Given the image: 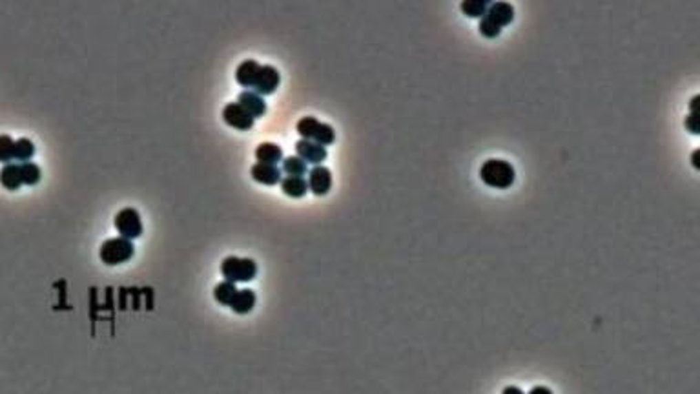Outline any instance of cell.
I'll return each mask as SVG.
<instances>
[{
    "label": "cell",
    "mask_w": 700,
    "mask_h": 394,
    "mask_svg": "<svg viewBox=\"0 0 700 394\" xmlns=\"http://www.w3.org/2000/svg\"><path fill=\"white\" fill-rule=\"evenodd\" d=\"M308 179H306V185H308V192L316 194V196H327L332 188V172L328 170L325 165H316L308 168Z\"/></svg>",
    "instance_id": "8992f818"
},
{
    "label": "cell",
    "mask_w": 700,
    "mask_h": 394,
    "mask_svg": "<svg viewBox=\"0 0 700 394\" xmlns=\"http://www.w3.org/2000/svg\"><path fill=\"white\" fill-rule=\"evenodd\" d=\"M237 103L241 104L254 119L255 117H263V115L266 114L265 98L261 97L259 94L252 92V90H244V92H241L237 97Z\"/></svg>",
    "instance_id": "4fadbf2b"
},
{
    "label": "cell",
    "mask_w": 700,
    "mask_h": 394,
    "mask_svg": "<svg viewBox=\"0 0 700 394\" xmlns=\"http://www.w3.org/2000/svg\"><path fill=\"white\" fill-rule=\"evenodd\" d=\"M480 179H482L487 187L496 188V190H505L514 185L516 179V172L514 166L509 161L503 159H487L480 168Z\"/></svg>",
    "instance_id": "6da1fadb"
},
{
    "label": "cell",
    "mask_w": 700,
    "mask_h": 394,
    "mask_svg": "<svg viewBox=\"0 0 700 394\" xmlns=\"http://www.w3.org/2000/svg\"><path fill=\"white\" fill-rule=\"evenodd\" d=\"M255 159L259 163L277 166V163L283 161V150H281V146H277L275 143L265 141V143H261V145L255 146Z\"/></svg>",
    "instance_id": "9a60e30c"
},
{
    "label": "cell",
    "mask_w": 700,
    "mask_h": 394,
    "mask_svg": "<svg viewBox=\"0 0 700 394\" xmlns=\"http://www.w3.org/2000/svg\"><path fill=\"white\" fill-rule=\"evenodd\" d=\"M115 229L120 234V238H126L134 241L140 238L142 234V221H140V214L131 207H126L115 214Z\"/></svg>",
    "instance_id": "5b68a950"
},
{
    "label": "cell",
    "mask_w": 700,
    "mask_h": 394,
    "mask_svg": "<svg viewBox=\"0 0 700 394\" xmlns=\"http://www.w3.org/2000/svg\"><path fill=\"white\" fill-rule=\"evenodd\" d=\"M33 154H35V145H33L32 139L21 137V139L15 141V145H13V161L26 163L32 159Z\"/></svg>",
    "instance_id": "d6986e66"
},
{
    "label": "cell",
    "mask_w": 700,
    "mask_h": 394,
    "mask_svg": "<svg viewBox=\"0 0 700 394\" xmlns=\"http://www.w3.org/2000/svg\"><path fill=\"white\" fill-rule=\"evenodd\" d=\"M235 292H237V287H235V283H230V281H221V283H218V285L213 287V298H215V301L218 303H221V305H230V301L233 300V296H235Z\"/></svg>",
    "instance_id": "44dd1931"
},
{
    "label": "cell",
    "mask_w": 700,
    "mask_h": 394,
    "mask_svg": "<svg viewBox=\"0 0 700 394\" xmlns=\"http://www.w3.org/2000/svg\"><path fill=\"white\" fill-rule=\"evenodd\" d=\"M135 254V247L134 241L126 238H109L103 243L99 250L100 261L104 265H109V267H115V265L126 263L130 261Z\"/></svg>",
    "instance_id": "277c9868"
},
{
    "label": "cell",
    "mask_w": 700,
    "mask_h": 394,
    "mask_svg": "<svg viewBox=\"0 0 700 394\" xmlns=\"http://www.w3.org/2000/svg\"><path fill=\"white\" fill-rule=\"evenodd\" d=\"M296 130L301 135V139L314 141V143L325 146V148L336 141V132H334L332 126L327 125V123H321V121H317L316 117H310V115L308 117H301L297 121Z\"/></svg>",
    "instance_id": "7a4b0ae2"
},
{
    "label": "cell",
    "mask_w": 700,
    "mask_h": 394,
    "mask_svg": "<svg viewBox=\"0 0 700 394\" xmlns=\"http://www.w3.org/2000/svg\"><path fill=\"white\" fill-rule=\"evenodd\" d=\"M281 83V75L277 72V68H274L272 64H261V72L259 77H257V83H255L254 90L255 94H259L261 97L265 95H272L277 90Z\"/></svg>",
    "instance_id": "9c48e42d"
},
{
    "label": "cell",
    "mask_w": 700,
    "mask_h": 394,
    "mask_svg": "<svg viewBox=\"0 0 700 394\" xmlns=\"http://www.w3.org/2000/svg\"><path fill=\"white\" fill-rule=\"evenodd\" d=\"M281 174H283V172H281L279 166L266 165V163L259 161L254 163L252 168H250V176H252V179L261 183V185H277V183L283 179Z\"/></svg>",
    "instance_id": "8fae6325"
},
{
    "label": "cell",
    "mask_w": 700,
    "mask_h": 394,
    "mask_svg": "<svg viewBox=\"0 0 700 394\" xmlns=\"http://www.w3.org/2000/svg\"><path fill=\"white\" fill-rule=\"evenodd\" d=\"M221 274L230 283H246L254 280L257 274V263L250 258L229 256L221 263Z\"/></svg>",
    "instance_id": "3957f363"
},
{
    "label": "cell",
    "mask_w": 700,
    "mask_h": 394,
    "mask_svg": "<svg viewBox=\"0 0 700 394\" xmlns=\"http://www.w3.org/2000/svg\"><path fill=\"white\" fill-rule=\"evenodd\" d=\"M279 185L283 194L292 197V199H299V197L306 196V192H308V185H306L305 177L285 176L279 181Z\"/></svg>",
    "instance_id": "2e32d148"
},
{
    "label": "cell",
    "mask_w": 700,
    "mask_h": 394,
    "mask_svg": "<svg viewBox=\"0 0 700 394\" xmlns=\"http://www.w3.org/2000/svg\"><path fill=\"white\" fill-rule=\"evenodd\" d=\"M0 183H2L8 190H19L22 185L21 165L13 161L2 166V170H0Z\"/></svg>",
    "instance_id": "e0dca14e"
},
{
    "label": "cell",
    "mask_w": 700,
    "mask_h": 394,
    "mask_svg": "<svg viewBox=\"0 0 700 394\" xmlns=\"http://www.w3.org/2000/svg\"><path fill=\"white\" fill-rule=\"evenodd\" d=\"M463 15L471 19H483L489 10V0H463L460 4Z\"/></svg>",
    "instance_id": "ffe728a7"
},
{
    "label": "cell",
    "mask_w": 700,
    "mask_h": 394,
    "mask_svg": "<svg viewBox=\"0 0 700 394\" xmlns=\"http://www.w3.org/2000/svg\"><path fill=\"white\" fill-rule=\"evenodd\" d=\"M281 172H285L286 176L303 177L308 174V165H306L301 157L297 156H286L281 161Z\"/></svg>",
    "instance_id": "ac0fdd59"
},
{
    "label": "cell",
    "mask_w": 700,
    "mask_h": 394,
    "mask_svg": "<svg viewBox=\"0 0 700 394\" xmlns=\"http://www.w3.org/2000/svg\"><path fill=\"white\" fill-rule=\"evenodd\" d=\"M699 95H695V97L691 98V103H690V114H697V103H699Z\"/></svg>",
    "instance_id": "4316f807"
},
{
    "label": "cell",
    "mask_w": 700,
    "mask_h": 394,
    "mask_svg": "<svg viewBox=\"0 0 700 394\" xmlns=\"http://www.w3.org/2000/svg\"><path fill=\"white\" fill-rule=\"evenodd\" d=\"M296 156L301 157L303 161L308 165H323V161L327 159V148L321 145H317V143H314V141H306V139H299L296 143Z\"/></svg>",
    "instance_id": "30bf717a"
},
{
    "label": "cell",
    "mask_w": 700,
    "mask_h": 394,
    "mask_svg": "<svg viewBox=\"0 0 700 394\" xmlns=\"http://www.w3.org/2000/svg\"><path fill=\"white\" fill-rule=\"evenodd\" d=\"M483 19L491 26H494L496 30L502 32L503 26H507V24H511L514 21L513 4H509V2H493V4H489V10Z\"/></svg>",
    "instance_id": "ba28073f"
},
{
    "label": "cell",
    "mask_w": 700,
    "mask_h": 394,
    "mask_svg": "<svg viewBox=\"0 0 700 394\" xmlns=\"http://www.w3.org/2000/svg\"><path fill=\"white\" fill-rule=\"evenodd\" d=\"M527 394H553V391H551L549 387H544V385H536V387H533Z\"/></svg>",
    "instance_id": "d4e9b609"
},
{
    "label": "cell",
    "mask_w": 700,
    "mask_h": 394,
    "mask_svg": "<svg viewBox=\"0 0 700 394\" xmlns=\"http://www.w3.org/2000/svg\"><path fill=\"white\" fill-rule=\"evenodd\" d=\"M13 145H15V141L11 135H0V163H4V165L13 163Z\"/></svg>",
    "instance_id": "603a6c76"
},
{
    "label": "cell",
    "mask_w": 700,
    "mask_h": 394,
    "mask_svg": "<svg viewBox=\"0 0 700 394\" xmlns=\"http://www.w3.org/2000/svg\"><path fill=\"white\" fill-rule=\"evenodd\" d=\"M259 72L261 64L257 61H254V59H246L235 70V81L246 90H254L257 77H259Z\"/></svg>",
    "instance_id": "7c38bea8"
},
{
    "label": "cell",
    "mask_w": 700,
    "mask_h": 394,
    "mask_svg": "<svg viewBox=\"0 0 700 394\" xmlns=\"http://www.w3.org/2000/svg\"><path fill=\"white\" fill-rule=\"evenodd\" d=\"M684 125H686V128L691 132V134L699 135V117H697V114L688 115L684 121Z\"/></svg>",
    "instance_id": "cb8c5ba5"
},
{
    "label": "cell",
    "mask_w": 700,
    "mask_h": 394,
    "mask_svg": "<svg viewBox=\"0 0 700 394\" xmlns=\"http://www.w3.org/2000/svg\"><path fill=\"white\" fill-rule=\"evenodd\" d=\"M699 154L700 150H695L693 152V156H691V161H693V166H695V168H699Z\"/></svg>",
    "instance_id": "83f0119b"
},
{
    "label": "cell",
    "mask_w": 700,
    "mask_h": 394,
    "mask_svg": "<svg viewBox=\"0 0 700 394\" xmlns=\"http://www.w3.org/2000/svg\"><path fill=\"white\" fill-rule=\"evenodd\" d=\"M223 119L226 125H230L232 128H237V130H250V128L254 126L255 121L254 117L237 103V101H235V103L224 104Z\"/></svg>",
    "instance_id": "52a82bcc"
},
{
    "label": "cell",
    "mask_w": 700,
    "mask_h": 394,
    "mask_svg": "<svg viewBox=\"0 0 700 394\" xmlns=\"http://www.w3.org/2000/svg\"><path fill=\"white\" fill-rule=\"evenodd\" d=\"M502 394H525V393L520 389V387H516V385H509V387H505V389L502 391Z\"/></svg>",
    "instance_id": "484cf974"
},
{
    "label": "cell",
    "mask_w": 700,
    "mask_h": 394,
    "mask_svg": "<svg viewBox=\"0 0 700 394\" xmlns=\"http://www.w3.org/2000/svg\"><path fill=\"white\" fill-rule=\"evenodd\" d=\"M21 165V176H22V185H36L41 181L42 170L41 166L33 161L26 163H19Z\"/></svg>",
    "instance_id": "7402d4cb"
},
{
    "label": "cell",
    "mask_w": 700,
    "mask_h": 394,
    "mask_svg": "<svg viewBox=\"0 0 700 394\" xmlns=\"http://www.w3.org/2000/svg\"><path fill=\"white\" fill-rule=\"evenodd\" d=\"M255 292L250 291V289H237L233 300L230 301V309L237 314H248V312L254 311L255 307Z\"/></svg>",
    "instance_id": "5bb4252c"
}]
</instances>
